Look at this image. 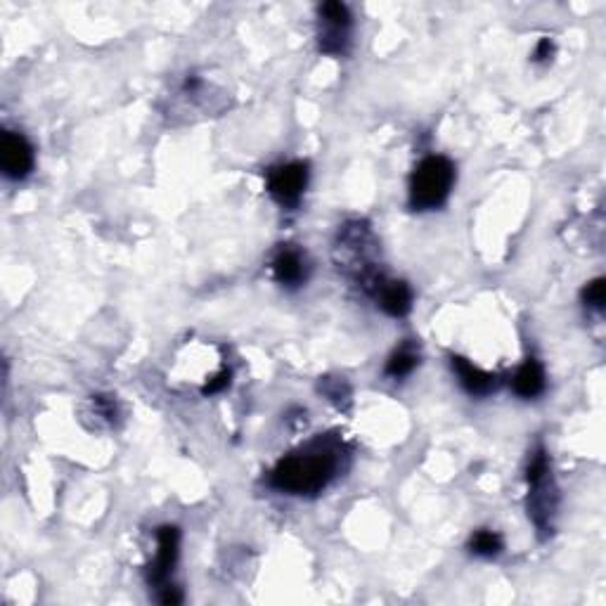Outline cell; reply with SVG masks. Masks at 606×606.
<instances>
[{"instance_id": "cell-1", "label": "cell", "mask_w": 606, "mask_h": 606, "mask_svg": "<svg viewBox=\"0 0 606 606\" xmlns=\"http://www.w3.org/2000/svg\"><path fill=\"white\" fill-rule=\"evenodd\" d=\"M344 448L334 438H318L306 448L282 457L270 472V486L287 495H318L339 472Z\"/></svg>"}, {"instance_id": "cell-2", "label": "cell", "mask_w": 606, "mask_h": 606, "mask_svg": "<svg viewBox=\"0 0 606 606\" xmlns=\"http://www.w3.org/2000/svg\"><path fill=\"white\" fill-rule=\"evenodd\" d=\"M337 263L344 273L358 282L367 294H375L382 285L384 275L377 270V242L370 225L363 221H351L339 230L337 235Z\"/></svg>"}, {"instance_id": "cell-3", "label": "cell", "mask_w": 606, "mask_h": 606, "mask_svg": "<svg viewBox=\"0 0 606 606\" xmlns=\"http://www.w3.org/2000/svg\"><path fill=\"white\" fill-rule=\"evenodd\" d=\"M455 164L443 154H431L417 164L410 176V209L436 211L448 202L455 185Z\"/></svg>"}, {"instance_id": "cell-4", "label": "cell", "mask_w": 606, "mask_h": 606, "mask_svg": "<svg viewBox=\"0 0 606 606\" xmlns=\"http://www.w3.org/2000/svg\"><path fill=\"white\" fill-rule=\"evenodd\" d=\"M526 481H528V517L538 528V533L550 535L552 533V519L557 514L559 493L552 481V467L550 455L543 446L533 450L531 460L526 467Z\"/></svg>"}, {"instance_id": "cell-5", "label": "cell", "mask_w": 606, "mask_h": 606, "mask_svg": "<svg viewBox=\"0 0 606 606\" xmlns=\"http://www.w3.org/2000/svg\"><path fill=\"white\" fill-rule=\"evenodd\" d=\"M320 31H318V48L325 55H344L351 45L353 17L344 3L330 0L322 3L320 10Z\"/></svg>"}, {"instance_id": "cell-6", "label": "cell", "mask_w": 606, "mask_h": 606, "mask_svg": "<svg viewBox=\"0 0 606 606\" xmlns=\"http://www.w3.org/2000/svg\"><path fill=\"white\" fill-rule=\"evenodd\" d=\"M268 192L277 204L285 209H296L301 204L303 192L308 188V164L303 161H287L268 171Z\"/></svg>"}, {"instance_id": "cell-7", "label": "cell", "mask_w": 606, "mask_h": 606, "mask_svg": "<svg viewBox=\"0 0 606 606\" xmlns=\"http://www.w3.org/2000/svg\"><path fill=\"white\" fill-rule=\"evenodd\" d=\"M180 554V531L176 526H161L157 533V554H154L152 564L147 566V583L154 588H164L169 585V578L176 569Z\"/></svg>"}, {"instance_id": "cell-8", "label": "cell", "mask_w": 606, "mask_h": 606, "mask_svg": "<svg viewBox=\"0 0 606 606\" xmlns=\"http://www.w3.org/2000/svg\"><path fill=\"white\" fill-rule=\"evenodd\" d=\"M0 166L5 178L24 180L34 171V147L22 133L8 131L0 143Z\"/></svg>"}, {"instance_id": "cell-9", "label": "cell", "mask_w": 606, "mask_h": 606, "mask_svg": "<svg viewBox=\"0 0 606 606\" xmlns=\"http://www.w3.org/2000/svg\"><path fill=\"white\" fill-rule=\"evenodd\" d=\"M270 270H273L275 282H280V285L287 289H296L306 285L311 266H308L306 254H303L301 249H296L294 244H282V247L275 251L273 261H270Z\"/></svg>"}, {"instance_id": "cell-10", "label": "cell", "mask_w": 606, "mask_h": 606, "mask_svg": "<svg viewBox=\"0 0 606 606\" xmlns=\"http://www.w3.org/2000/svg\"><path fill=\"white\" fill-rule=\"evenodd\" d=\"M453 370L457 372V379H460L462 389L467 391L469 396H491V393L500 389L498 375L481 370V367L469 363L467 358L453 356Z\"/></svg>"}, {"instance_id": "cell-11", "label": "cell", "mask_w": 606, "mask_h": 606, "mask_svg": "<svg viewBox=\"0 0 606 606\" xmlns=\"http://www.w3.org/2000/svg\"><path fill=\"white\" fill-rule=\"evenodd\" d=\"M377 306L391 318H405L412 311V289L403 280H382V285L372 294Z\"/></svg>"}, {"instance_id": "cell-12", "label": "cell", "mask_w": 606, "mask_h": 606, "mask_svg": "<svg viewBox=\"0 0 606 606\" xmlns=\"http://www.w3.org/2000/svg\"><path fill=\"white\" fill-rule=\"evenodd\" d=\"M512 389L519 398H526V401L543 396L547 389V377H545L543 365H540L535 358H528L526 363L521 365L517 372H514Z\"/></svg>"}, {"instance_id": "cell-13", "label": "cell", "mask_w": 606, "mask_h": 606, "mask_svg": "<svg viewBox=\"0 0 606 606\" xmlns=\"http://www.w3.org/2000/svg\"><path fill=\"white\" fill-rule=\"evenodd\" d=\"M419 365V351L412 344H403L398 351H393V356L386 360L384 375L391 379H403L415 372Z\"/></svg>"}, {"instance_id": "cell-14", "label": "cell", "mask_w": 606, "mask_h": 606, "mask_svg": "<svg viewBox=\"0 0 606 606\" xmlns=\"http://www.w3.org/2000/svg\"><path fill=\"white\" fill-rule=\"evenodd\" d=\"M469 550H472V554H476V557L493 559L505 550V543H502V535L498 531L481 528V531H476L472 535V540H469Z\"/></svg>"}, {"instance_id": "cell-15", "label": "cell", "mask_w": 606, "mask_h": 606, "mask_svg": "<svg viewBox=\"0 0 606 606\" xmlns=\"http://www.w3.org/2000/svg\"><path fill=\"white\" fill-rule=\"evenodd\" d=\"M583 301L585 306L592 308V311H602L604 301H606V287H604V277H597V280H592L588 287L583 289Z\"/></svg>"}, {"instance_id": "cell-16", "label": "cell", "mask_w": 606, "mask_h": 606, "mask_svg": "<svg viewBox=\"0 0 606 606\" xmlns=\"http://www.w3.org/2000/svg\"><path fill=\"white\" fill-rule=\"evenodd\" d=\"M320 391L325 393V396L337 405L348 403V398H351V389H348L346 382H341V379H330V377L322 379Z\"/></svg>"}, {"instance_id": "cell-17", "label": "cell", "mask_w": 606, "mask_h": 606, "mask_svg": "<svg viewBox=\"0 0 606 606\" xmlns=\"http://www.w3.org/2000/svg\"><path fill=\"white\" fill-rule=\"evenodd\" d=\"M230 370H223L221 375H216L214 379H209V384L204 386L202 389V393L204 396H211V393H218V391H223V389H228L230 386Z\"/></svg>"}, {"instance_id": "cell-18", "label": "cell", "mask_w": 606, "mask_h": 606, "mask_svg": "<svg viewBox=\"0 0 606 606\" xmlns=\"http://www.w3.org/2000/svg\"><path fill=\"white\" fill-rule=\"evenodd\" d=\"M552 55H554V43L550 38H540L538 45H535L533 62H550Z\"/></svg>"}]
</instances>
